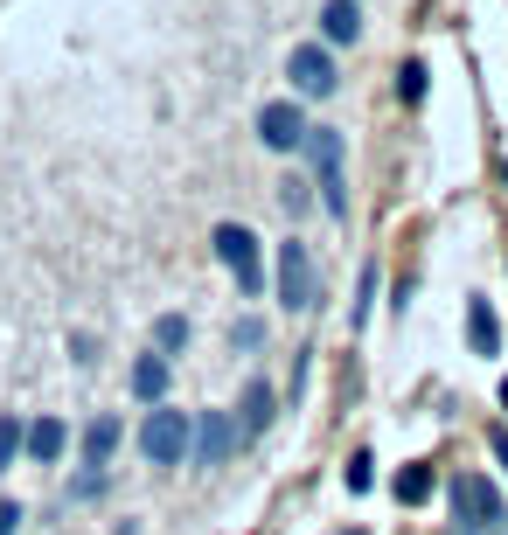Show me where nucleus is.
I'll use <instances>...</instances> for the list:
<instances>
[{
	"instance_id": "f257e3e1",
	"label": "nucleus",
	"mask_w": 508,
	"mask_h": 535,
	"mask_svg": "<svg viewBox=\"0 0 508 535\" xmlns=\"http://www.w3.org/2000/svg\"><path fill=\"white\" fill-rule=\"evenodd\" d=\"M446 501H453V522L467 535H495L508 522V501H502V487H495L488 473H460V480L446 487Z\"/></svg>"
},
{
	"instance_id": "f03ea898",
	"label": "nucleus",
	"mask_w": 508,
	"mask_h": 535,
	"mask_svg": "<svg viewBox=\"0 0 508 535\" xmlns=\"http://www.w3.org/2000/svg\"><path fill=\"white\" fill-rule=\"evenodd\" d=\"M188 445H195V417H188V410L154 403V410L140 417V452H147L154 466H181V459H188Z\"/></svg>"
},
{
	"instance_id": "7ed1b4c3",
	"label": "nucleus",
	"mask_w": 508,
	"mask_h": 535,
	"mask_svg": "<svg viewBox=\"0 0 508 535\" xmlns=\"http://www.w3.org/2000/svg\"><path fill=\"white\" fill-rule=\"evenodd\" d=\"M307 153H314V188H321V209L335 216V223H348V181H341V133L335 126H307V139H300Z\"/></svg>"
},
{
	"instance_id": "20e7f679",
	"label": "nucleus",
	"mask_w": 508,
	"mask_h": 535,
	"mask_svg": "<svg viewBox=\"0 0 508 535\" xmlns=\"http://www.w3.org/2000/svg\"><path fill=\"white\" fill-rule=\"evenodd\" d=\"M216 258H223V271L237 278L244 299L265 292V251H258V237H251L244 223H216Z\"/></svg>"
},
{
	"instance_id": "39448f33",
	"label": "nucleus",
	"mask_w": 508,
	"mask_h": 535,
	"mask_svg": "<svg viewBox=\"0 0 508 535\" xmlns=\"http://www.w3.org/2000/svg\"><path fill=\"white\" fill-rule=\"evenodd\" d=\"M314 299H321V278H314L307 244H279V306L286 313H307Z\"/></svg>"
},
{
	"instance_id": "423d86ee",
	"label": "nucleus",
	"mask_w": 508,
	"mask_h": 535,
	"mask_svg": "<svg viewBox=\"0 0 508 535\" xmlns=\"http://www.w3.org/2000/svg\"><path fill=\"white\" fill-rule=\"evenodd\" d=\"M286 77H293V98H335V56H328V42H300L293 63H286Z\"/></svg>"
},
{
	"instance_id": "0eeeda50",
	"label": "nucleus",
	"mask_w": 508,
	"mask_h": 535,
	"mask_svg": "<svg viewBox=\"0 0 508 535\" xmlns=\"http://www.w3.org/2000/svg\"><path fill=\"white\" fill-rule=\"evenodd\" d=\"M237 438H244V431H237L230 410H202V417H195V445H188V459H195V466H223V459L237 452Z\"/></svg>"
},
{
	"instance_id": "6e6552de",
	"label": "nucleus",
	"mask_w": 508,
	"mask_h": 535,
	"mask_svg": "<svg viewBox=\"0 0 508 535\" xmlns=\"http://www.w3.org/2000/svg\"><path fill=\"white\" fill-rule=\"evenodd\" d=\"M258 139H265L272 153H300V139H307L300 98H272V105H258Z\"/></svg>"
},
{
	"instance_id": "1a4fd4ad",
	"label": "nucleus",
	"mask_w": 508,
	"mask_h": 535,
	"mask_svg": "<svg viewBox=\"0 0 508 535\" xmlns=\"http://www.w3.org/2000/svg\"><path fill=\"white\" fill-rule=\"evenodd\" d=\"M119 438H126L119 410H98V417L84 424V473H105V466H112V452H119Z\"/></svg>"
},
{
	"instance_id": "9d476101",
	"label": "nucleus",
	"mask_w": 508,
	"mask_h": 535,
	"mask_svg": "<svg viewBox=\"0 0 508 535\" xmlns=\"http://www.w3.org/2000/svg\"><path fill=\"white\" fill-rule=\"evenodd\" d=\"M168 376H174V362L154 348V355H140V362H133V376H126V383H133V397H140V403H161V397H168Z\"/></svg>"
},
{
	"instance_id": "9b49d317",
	"label": "nucleus",
	"mask_w": 508,
	"mask_h": 535,
	"mask_svg": "<svg viewBox=\"0 0 508 535\" xmlns=\"http://www.w3.org/2000/svg\"><path fill=\"white\" fill-rule=\"evenodd\" d=\"M467 341H474V355H502V327H495V306L481 292L467 299Z\"/></svg>"
},
{
	"instance_id": "f8f14e48",
	"label": "nucleus",
	"mask_w": 508,
	"mask_h": 535,
	"mask_svg": "<svg viewBox=\"0 0 508 535\" xmlns=\"http://www.w3.org/2000/svg\"><path fill=\"white\" fill-rule=\"evenodd\" d=\"M21 452H28L35 466H56V459H63V417H35L28 438H21Z\"/></svg>"
},
{
	"instance_id": "ddd939ff",
	"label": "nucleus",
	"mask_w": 508,
	"mask_h": 535,
	"mask_svg": "<svg viewBox=\"0 0 508 535\" xmlns=\"http://www.w3.org/2000/svg\"><path fill=\"white\" fill-rule=\"evenodd\" d=\"M272 417H279V397H272V383H265V376H258V383H244V424H237V431H244V438H258Z\"/></svg>"
},
{
	"instance_id": "4468645a",
	"label": "nucleus",
	"mask_w": 508,
	"mask_h": 535,
	"mask_svg": "<svg viewBox=\"0 0 508 535\" xmlns=\"http://www.w3.org/2000/svg\"><path fill=\"white\" fill-rule=\"evenodd\" d=\"M321 35H328V49L355 42V35H362V7H355V0H328V7H321Z\"/></svg>"
},
{
	"instance_id": "2eb2a0df",
	"label": "nucleus",
	"mask_w": 508,
	"mask_h": 535,
	"mask_svg": "<svg viewBox=\"0 0 508 535\" xmlns=\"http://www.w3.org/2000/svg\"><path fill=\"white\" fill-rule=\"evenodd\" d=\"M432 487H439V480H432V466H425V459L397 473V501H404V508H425V501H432Z\"/></svg>"
},
{
	"instance_id": "dca6fc26",
	"label": "nucleus",
	"mask_w": 508,
	"mask_h": 535,
	"mask_svg": "<svg viewBox=\"0 0 508 535\" xmlns=\"http://www.w3.org/2000/svg\"><path fill=\"white\" fill-rule=\"evenodd\" d=\"M154 348L174 362V348H188V313H161L154 320Z\"/></svg>"
},
{
	"instance_id": "f3484780",
	"label": "nucleus",
	"mask_w": 508,
	"mask_h": 535,
	"mask_svg": "<svg viewBox=\"0 0 508 535\" xmlns=\"http://www.w3.org/2000/svg\"><path fill=\"white\" fill-rule=\"evenodd\" d=\"M21 438H28V424L7 410V417H0V473H14V459H21Z\"/></svg>"
},
{
	"instance_id": "a211bd4d",
	"label": "nucleus",
	"mask_w": 508,
	"mask_h": 535,
	"mask_svg": "<svg viewBox=\"0 0 508 535\" xmlns=\"http://www.w3.org/2000/svg\"><path fill=\"white\" fill-rule=\"evenodd\" d=\"M397 98H404V105H425V63H418V56L397 70Z\"/></svg>"
},
{
	"instance_id": "6ab92c4d",
	"label": "nucleus",
	"mask_w": 508,
	"mask_h": 535,
	"mask_svg": "<svg viewBox=\"0 0 508 535\" xmlns=\"http://www.w3.org/2000/svg\"><path fill=\"white\" fill-rule=\"evenodd\" d=\"M279 202H286V216H300V209H314V195H307V181H286V188H279Z\"/></svg>"
},
{
	"instance_id": "aec40b11",
	"label": "nucleus",
	"mask_w": 508,
	"mask_h": 535,
	"mask_svg": "<svg viewBox=\"0 0 508 535\" xmlns=\"http://www.w3.org/2000/svg\"><path fill=\"white\" fill-rule=\"evenodd\" d=\"M98 494H105V473H77L70 480V501H98Z\"/></svg>"
},
{
	"instance_id": "412c9836",
	"label": "nucleus",
	"mask_w": 508,
	"mask_h": 535,
	"mask_svg": "<svg viewBox=\"0 0 508 535\" xmlns=\"http://www.w3.org/2000/svg\"><path fill=\"white\" fill-rule=\"evenodd\" d=\"M369 480H376V473H369V452H355V459H348V494H362Z\"/></svg>"
},
{
	"instance_id": "4be33fe9",
	"label": "nucleus",
	"mask_w": 508,
	"mask_h": 535,
	"mask_svg": "<svg viewBox=\"0 0 508 535\" xmlns=\"http://www.w3.org/2000/svg\"><path fill=\"white\" fill-rule=\"evenodd\" d=\"M258 334H265L258 320H237V327H230V341H237V348H258Z\"/></svg>"
},
{
	"instance_id": "5701e85b",
	"label": "nucleus",
	"mask_w": 508,
	"mask_h": 535,
	"mask_svg": "<svg viewBox=\"0 0 508 535\" xmlns=\"http://www.w3.org/2000/svg\"><path fill=\"white\" fill-rule=\"evenodd\" d=\"M21 522H28V515H21V501H0V535H14Z\"/></svg>"
},
{
	"instance_id": "b1692460",
	"label": "nucleus",
	"mask_w": 508,
	"mask_h": 535,
	"mask_svg": "<svg viewBox=\"0 0 508 535\" xmlns=\"http://www.w3.org/2000/svg\"><path fill=\"white\" fill-rule=\"evenodd\" d=\"M495 452H502V466H508V431H495Z\"/></svg>"
},
{
	"instance_id": "393cba45",
	"label": "nucleus",
	"mask_w": 508,
	"mask_h": 535,
	"mask_svg": "<svg viewBox=\"0 0 508 535\" xmlns=\"http://www.w3.org/2000/svg\"><path fill=\"white\" fill-rule=\"evenodd\" d=\"M502 410H508V383H502Z\"/></svg>"
},
{
	"instance_id": "a878e982",
	"label": "nucleus",
	"mask_w": 508,
	"mask_h": 535,
	"mask_svg": "<svg viewBox=\"0 0 508 535\" xmlns=\"http://www.w3.org/2000/svg\"><path fill=\"white\" fill-rule=\"evenodd\" d=\"M502 181H508V167H502Z\"/></svg>"
}]
</instances>
